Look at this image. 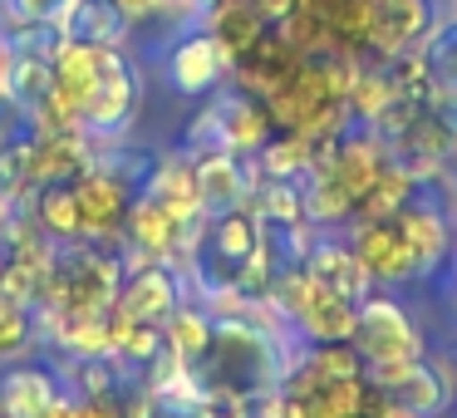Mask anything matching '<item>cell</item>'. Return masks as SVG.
<instances>
[{"mask_svg": "<svg viewBox=\"0 0 457 418\" xmlns=\"http://www.w3.org/2000/svg\"><path fill=\"white\" fill-rule=\"evenodd\" d=\"M349 345L359 349V359L369 364H403V359L428 355V330L413 320V310L394 296V290L374 286L359 300V325Z\"/></svg>", "mask_w": 457, "mask_h": 418, "instance_id": "6da1fadb", "label": "cell"}, {"mask_svg": "<svg viewBox=\"0 0 457 418\" xmlns=\"http://www.w3.org/2000/svg\"><path fill=\"white\" fill-rule=\"evenodd\" d=\"M364 379L378 394L408 404L418 418H443L457 404L453 355H423V359H403V364H369Z\"/></svg>", "mask_w": 457, "mask_h": 418, "instance_id": "7a4b0ae2", "label": "cell"}, {"mask_svg": "<svg viewBox=\"0 0 457 418\" xmlns=\"http://www.w3.org/2000/svg\"><path fill=\"white\" fill-rule=\"evenodd\" d=\"M138 99H143L138 64L129 60V50L109 45L104 74H99V84H94V94L84 99V109H79L74 123H79L84 138H119V133L133 123V113H138Z\"/></svg>", "mask_w": 457, "mask_h": 418, "instance_id": "3957f363", "label": "cell"}, {"mask_svg": "<svg viewBox=\"0 0 457 418\" xmlns=\"http://www.w3.org/2000/svg\"><path fill=\"white\" fill-rule=\"evenodd\" d=\"M74 192V207H79V237L84 241H99V247H113L123 237V222H129V207L138 192L129 188L119 168L109 163H89L79 178L70 182Z\"/></svg>", "mask_w": 457, "mask_h": 418, "instance_id": "277c9868", "label": "cell"}, {"mask_svg": "<svg viewBox=\"0 0 457 418\" xmlns=\"http://www.w3.org/2000/svg\"><path fill=\"white\" fill-rule=\"evenodd\" d=\"M349 251L359 256L364 276L384 290L418 280V256H413V247H408V237L398 231L394 217L388 222H354L349 227Z\"/></svg>", "mask_w": 457, "mask_h": 418, "instance_id": "5b68a950", "label": "cell"}, {"mask_svg": "<svg viewBox=\"0 0 457 418\" xmlns=\"http://www.w3.org/2000/svg\"><path fill=\"white\" fill-rule=\"evenodd\" d=\"M162 70H168V84H172L178 94L202 99V94H217V84L231 74V60L221 54V45L212 40L202 25H192V30H182L178 40L168 45V60H162Z\"/></svg>", "mask_w": 457, "mask_h": 418, "instance_id": "8992f818", "label": "cell"}, {"mask_svg": "<svg viewBox=\"0 0 457 418\" xmlns=\"http://www.w3.org/2000/svg\"><path fill=\"white\" fill-rule=\"evenodd\" d=\"M192 178H197L202 212H207V217H221V212H231V207H246L251 188L261 182V172H256V163L241 158V153L212 148V153H197V158H192Z\"/></svg>", "mask_w": 457, "mask_h": 418, "instance_id": "52a82bcc", "label": "cell"}, {"mask_svg": "<svg viewBox=\"0 0 457 418\" xmlns=\"http://www.w3.org/2000/svg\"><path fill=\"white\" fill-rule=\"evenodd\" d=\"M182 305V280L172 271V261H143L133 266V276L119 286L109 310H119L123 320H148V325H162L172 310Z\"/></svg>", "mask_w": 457, "mask_h": 418, "instance_id": "ba28073f", "label": "cell"}, {"mask_svg": "<svg viewBox=\"0 0 457 418\" xmlns=\"http://www.w3.org/2000/svg\"><path fill=\"white\" fill-rule=\"evenodd\" d=\"M433 25V0H378L374 30H369V60H394L413 50Z\"/></svg>", "mask_w": 457, "mask_h": 418, "instance_id": "9c48e42d", "label": "cell"}, {"mask_svg": "<svg viewBox=\"0 0 457 418\" xmlns=\"http://www.w3.org/2000/svg\"><path fill=\"white\" fill-rule=\"evenodd\" d=\"M123 231H129L123 241H129L138 256H148V261H178V251H182V227L168 217V207H162L158 197H148V192L133 197Z\"/></svg>", "mask_w": 457, "mask_h": 418, "instance_id": "30bf717a", "label": "cell"}, {"mask_svg": "<svg viewBox=\"0 0 457 418\" xmlns=\"http://www.w3.org/2000/svg\"><path fill=\"white\" fill-rule=\"evenodd\" d=\"M212 104H217V119H221V143H227L231 153H241V158H256L261 143L276 133L266 104L251 99L246 89H231V94H221V99H212Z\"/></svg>", "mask_w": 457, "mask_h": 418, "instance_id": "8fae6325", "label": "cell"}, {"mask_svg": "<svg viewBox=\"0 0 457 418\" xmlns=\"http://www.w3.org/2000/svg\"><path fill=\"white\" fill-rule=\"evenodd\" d=\"M305 271L315 280H325L329 290H339V296H349L359 305V300L374 290V280L364 276V266H359V256L349 251V237L339 241V237H315V247H310V256H305Z\"/></svg>", "mask_w": 457, "mask_h": 418, "instance_id": "7c38bea8", "label": "cell"}, {"mask_svg": "<svg viewBox=\"0 0 457 418\" xmlns=\"http://www.w3.org/2000/svg\"><path fill=\"white\" fill-rule=\"evenodd\" d=\"M60 35L64 40H84V45H119V50H129L133 21L113 0H74L60 21Z\"/></svg>", "mask_w": 457, "mask_h": 418, "instance_id": "4fadbf2b", "label": "cell"}, {"mask_svg": "<svg viewBox=\"0 0 457 418\" xmlns=\"http://www.w3.org/2000/svg\"><path fill=\"white\" fill-rule=\"evenodd\" d=\"M202 30L221 45V54H227V60H237V54L251 50V45H256L270 25H266V15H261L251 0H212L207 15H202Z\"/></svg>", "mask_w": 457, "mask_h": 418, "instance_id": "5bb4252c", "label": "cell"}, {"mask_svg": "<svg viewBox=\"0 0 457 418\" xmlns=\"http://www.w3.org/2000/svg\"><path fill=\"white\" fill-rule=\"evenodd\" d=\"M418 50V64H423V79L428 89H443V94H457V11L447 15H433L428 35L413 45Z\"/></svg>", "mask_w": 457, "mask_h": 418, "instance_id": "9a60e30c", "label": "cell"}, {"mask_svg": "<svg viewBox=\"0 0 457 418\" xmlns=\"http://www.w3.org/2000/svg\"><path fill=\"white\" fill-rule=\"evenodd\" d=\"M54 394L64 389L50 369H11L0 379V418H40L54 404Z\"/></svg>", "mask_w": 457, "mask_h": 418, "instance_id": "2e32d148", "label": "cell"}, {"mask_svg": "<svg viewBox=\"0 0 457 418\" xmlns=\"http://www.w3.org/2000/svg\"><path fill=\"white\" fill-rule=\"evenodd\" d=\"M300 188H305V222L310 227H349L359 212V202L349 197L345 188H339V178L329 168H310L305 178H300Z\"/></svg>", "mask_w": 457, "mask_h": 418, "instance_id": "e0dca14e", "label": "cell"}, {"mask_svg": "<svg viewBox=\"0 0 457 418\" xmlns=\"http://www.w3.org/2000/svg\"><path fill=\"white\" fill-rule=\"evenodd\" d=\"M162 339H168V349L182 359V364L197 369L202 359H207V349H212V310L182 300V305L162 320Z\"/></svg>", "mask_w": 457, "mask_h": 418, "instance_id": "ac0fdd59", "label": "cell"}, {"mask_svg": "<svg viewBox=\"0 0 457 418\" xmlns=\"http://www.w3.org/2000/svg\"><path fill=\"white\" fill-rule=\"evenodd\" d=\"M290 398V394H286ZM300 408L310 418H364V398H369V379H335V384H315L310 394H295Z\"/></svg>", "mask_w": 457, "mask_h": 418, "instance_id": "d6986e66", "label": "cell"}, {"mask_svg": "<svg viewBox=\"0 0 457 418\" xmlns=\"http://www.w3.org/2000/svg\"><path fill=\"white\" fill-rule=\"evenodd\" d=\"M413 192H418V178L398 158H388V168L378 172V182L369 188V197L359 202L354 222H388V217H398V207H403Z\"/></svg>", "mask_w": 457, "mask_h": 418, "instance_id": "ffe728a7", "label": "cell"}, {"mask_svg": "<svg viewBox=\"0 0 457 418\" xmlns=\"http://www.w3.org/2000/svg\"><path fill=\"white\" fill-rule=\"evenodd\" d=\"M251 163H256L261 178H295L300 182L315 168V148H310V138H300V133H270Z\"/></svg>", "mask_w": 457, "mask_h": 418, "instance_id": "44dd1931", "label": "cell"}, {"mask_svg": "<svg viewBox=\"0 0 457 418\" xmlns=\"http://www.w3.org/2000/svg\"><path fill=\"white\" fill-rule=\"evenodd\" d=\"M35 227L54 241H79V207H74L70 182H54V188H40V202H35Z\"/></svg>", "mask_w": 457, "mask_h": 418, "instance_id": "7402d4cb", "label": "cell"}, {"mask_svg": "<svg viewBox=\"0 0 457 418\" xmlns=\"http://www.w3.org/2000/svg\"><path fill=\"white\" fill-rule=\"evenodd\" d=\"M35 339V320H30V305L21 300H5L0 296V359H15L25 355Z\"/></svg>", "mask_w": 457, "mask_h": 418, "instance_id": "603a6c76", "label": "cell"}, {"mask_svg": "<svg viewBox=\"0 0 457 418\" xmlns=\"http://www.w3.org/2000/svg\"><path fill=\"white\" fill-rule=\"evenodd\" d=\"M74 0H0L11 25H60Z\"/></svg>", "mask_w": 457, "mask_h": 418, "instance_id": "cb8c5ba5", "label": "cell"}, {"mask_svg": "<svg viewBox=\"0 0 457 418\" xmlns=\"http://www.w3.org/2000/svg\"><path fill=\"white\" fill-rule=\"evenodd\" d=\"M74 418H123V404L119 398H84L79 394V414Z\"/></svg>", "mask_w": 457, "mask_h": 418, "instance_id": "d4e9b609", "label": "cell"}, {"mask_svg": "<svg viewBox=\"0 0 457 418\" xmlns=\"http://www.w3.org/2000/svg\"><path fill=\"white\" fill-rule=\"evenodd\" d=\"M11 79H15V45L0 35V104H11Z\"/></svg>", "mask_w": 457, "mask_h": 418, "instance_id": "484cf974", "label": "cell"}, {"mask_svg": "<svg viewBox=\"0 0 457 418\" xmlns=\"http://www.w3.org/2000/svg\"><path fill=\"white\" fill-rule=\"evenodd\" d=\"M74 414H79V398H74V394H54V404L45 408L40 418H74Z\"/></svg>", "mask_w": 457, "mask_h": 418, "instance_id": "4316f807", "label": "cell"}, {"mask_svg": "<svg viewBox=\"0 0 457 418\" xmlns=\"http://www.w3.org/2000/svg\"><path fill=\"white\" fill-rule=\"evenodd\" d=\"M113 5H119L123 15H129V21H143V15H153L162 5V0H113Z\"/></svg>", "mask_w": 457, "mask_h": 418, "instance_id": "83f0119b", "label": "cell"}, {"mask_svg": "<svg viewBox=\"0 0 457 418\" xmlns=\"http://www.w3.org/2000/svg\"><path fill=\"white\" fill-rule=\"evenodd\" d=\"M453 266H457V227H453Z\"/></svg>", "mask_w": 457, "mask_h": 418, "instance_id": "f1b7e54d", "label": "cell"}, {"mask_svg": "<svg viewBox=\"0 0 457 418\" xmlns=\"http://www.w3.org/2000/svg\"><path fill=\"white\" fill-rule=\"evenodd\" d=\"M0 266H5V256H0Z\"/></svg>", "mask_w": 457, "mask_h": 418, "instance_id": "f546056e", "label": "cell"}, {"mask_svg": "<svg viewBox=\"0 0 457 418\" xmlns=\"http://www.w3.org/2000/svg\"><path fill=\"white\" fill-rule=\"evenodd\" d=\"M453 359H457V355H453Z\"/></svg>", "mask_w": 457, "mask_h": 418, "instance_id": "4dcf8cb0", "label": "cell"}]
</instances>
